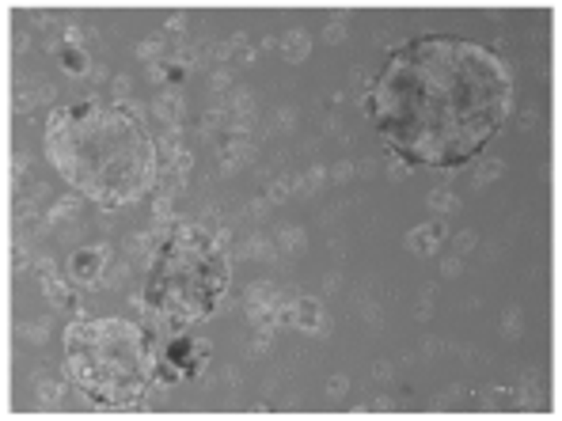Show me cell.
Returning <instances> with one entry per match:
<instances>
[{
  "mask_svg": "<svg viewBox=\"0 0 562 421\" xmlns=\"http://www.w3.org/2000/svg\"><path fill=\"white\" fill-rule=\"evenodd\" d=\"M517 330H520V311L513 307V311H505V334L517 338Z\"/></svg>",
  "mask_w": 562,
  "mask_h": 421,
  "instance_id": "f546056e",
  "label": "cell"
},
{
  "mask_svg": "<svg viewBox=\"0 0 562 421\" xmlns=\"http://www.w3.org/2000/svg\"><path fill=\"white\" fill-rule=\"evenodd\" d=\"M278 247H281V250H300V247H304V228H296V224L281 228V232H278Z\"/></svg>",
  "mask_w": 562,
  "mask_h": 421,
  "instance_id": "44dd1931",
  "label": "cell"
},
{
  "mask_svg": "<svg viewBox=\"0 0 562 421\" xmlns=\"http://www.w3.org/2000/svg\"><path fill=\"white\" fill-rule=\"evenodd\" d=\"M244 255L247 258H266V262H270V258H278V247H270L266 236H251V239H247V247H244Z\"/></svg>",
  "mask_w": 562,
  "mask_h": 421,
  "instance_id": "ffe728a7",
  "label": "cell"
},
{
  "mask_svg": "<svg viewBox=\"0 0 562 421\" xmlns=\"http://www.w3.org/2000/svg\"><path fill=\"white\" fill-rule=\"evenodd\" d=\"M210 87H213V92H224V87H232V76H228V72H213Z\"/></svg>",
  "mask_w": 562,
  "mask_h": 421,
  "instance_id": "836d02e7",
  "label": "cell"
},
{
  "mask_svg": "<svg viewBox=\"0 0 562 421\" xmlns=\"http://www.w3.org/2000/svg\"><path fill=\"white\" fill-rule=\"evenodd\" d=\"M232 258L202 224H171L148 255L141 307L171 327L210 319L224 307Z\"/></svg>",
  "mask_w": 562,
  "mask_h": 421,
  "instance_id": "277c9868",
  "label": "cell"
},
{
  "mask_svg": "<svg viewBox=\"0 0 562 421\" xmlns=\"http://www.w3.org/2000/svg\"><path fill=\"white\" fill-rule=\"evenodd\" d=\"M160 338V334H156ZM210 364V342L194 334H164L156 353V376L160 384H182V379H198Z\"/></svg>",
  "mask_w": 562,
  "mask_h": 421,
  "instance_id": "5b68a950",
  "label": "cell"
},
{
  "mask_svg": "<svg viewBox=\"0 0 562 421\" xmlns=\"http://www.w3.org/2000/svg\"><path fill=\"white\" fill-rule=\"evenodd\" d=\"M216 160H221V171H239V167L251 160V144L247 141H221Z\"/></svg>",
  "mask_w": 562,
  "mask_h": 421,
  "instance_id": "4fadbf2b",
  "label": "cell"
},
{
  "mask_svg": "<svg viewBox=\"0 0 562 421\" xmlns=\"http://www.w3.org/2000/svg\"><path fill=\"white\" fill-rule=\"evenodd\" d=\"M137 58L148 61V65H156L160 58H164V42H160V38H148V42H141V46H137Z\"/></svg>",
  "mask_w": 562,
  "mask_h": 421,
  "instance_id": "603a6c76",
  "label": "cell"
},
{
  "mask_svg": "<svg viewBox=\"0 0 562 421\" xmlns=\"http://www.w3.org/2000/svg\"><path fill=\"white\" fill-rule=\"evenodd\" d=\"M160 338L130 319H80L65 330V376L87 402L130 410L156 384Z\"/></svg>",
  "mask_w": 562,
  "mask_h": 421,
  "instance_id": "3957f363",
  "label": "cell"
},
{
  "mask_svg": "<svg viewBox=\"0 0 562 421\" xmlns=\"http://www.w3.org/2000/svg\"><path fill=\"white\" fill-rule=\"evenodd\" d=\"M38 402L58 406V402H61V384H38Z\"/></svg>",
  "mask_w": 562,
  "mask_h": 421,
  "instance_id": "d4e9b609",
  "label": "cell"
},
{
  "mask_svg": "<svg viewBox=\"0 0 562 421\" xmlns=\"http://www.w3.org/2000/svg\"><path fill=\"white\" fill-rule=\"evenodd\" d=\"M429 209H433V213H452V209H456V198H452V190H445V186H437V190L429 194Z\"/></svg>",
  "mask_w": 562,
  "mask_h": 421,
  "instance_id": "7402d4cb",
  "label": "cell"
},
{
  "mask_svg": "<svg viewBox=\"0 0 562 421\" xmlns=\"http://www.w3.org/2000/svg\"><path fill=\"white\" fill-rule=\"evenodd\" d=\"M293 118H296V110H293V107L278 110V126H281V129H289V126H293Z\"/></svg>",
  "mask_w": 562,
  "mask_h": 421,
  "instance_id": "d590c367",
  "label": "cell"
},
{
  "mask_svg": "<svg viewBox=\"0 0 562 421\" xmlns=\"http://www.w3.org/2000/svg\"><path fill=\"white\" fill-rule=\"evenodd\" d=\"M251 114H255L251 92H247V87H236V92H232V118H236V121H251Z\"/></svg>",
  "mask_w": 562,
  "mask_h": 421,
  "instance_id": "2e32d148",
  "label": "cell"
},
{
  "mask_svg": "<svg viewBox=\"0 0 562 421\" xmlns=\"http://www.w3.org/2000/svg\"><path fill=\"white\" fill-rule=\"evenodd\" d=\"M46 160L80 198L103 209L137 205L160 182V144L133 103L53 107L42 137Z\"/></svg>",
  "mask_w": 562,
  "mask_h": 421,
  "instance_id": "7a4b0ae2",
  "label": "cell"
},
{
  "mask_svg": "<svg viewBox=\"0 0 562 421\" xmlns=\"http://www.w3.org/2000/svg\"><path fill=\"white\" fill-rule=\"evenodd\" d=\"M38 281H42V293L50 296L53 307H72L76 304V293H72V281L58 277V266H53V258H38Z\"/></svg>",
  "mask_w": 562,
  "mask_h": 421,
  "instance_id": "9c48e42d",
  "label": "cell"
},
{
  "mask_svg": "<svg viewBox=\"0 0 562 421\" xmlns=\"http://www.w3.org/2000/svg\"><path fill=\"white\" fill-rule=\"evenodd\" d=\"M346 387H350V379H346V376H331L327 391H331V395H346Z\"/></svg>",
  "mask_w": 562,
  "mask_h": 421,
  "instance_id": "e575fe53",
  "label": "cell"
},
{
  "mask_svg": "<svg viewBox=\"0 0 562 421\" xmlns=\"http://www.w3.org/2000/svg\"><path fill=\"white\" fill-rule=\"evenodd\" d=\"M289 194H293V179H278L274 186H270V194H266V201L270 205H278V201H285Z\"/></svg>",
  "mask_w": 562,
  "mask_h": 421,
  "instance_id": "cb8c5ba5",
  "label": "cell"
},
{
  "mask_svg": "<svg viewBox=\"0 0 562 421\" xmlns=\"http://www.w3.org/2000/svg\"><path fill=\"white\" fill-rule=\"evenodd\" d=\"M12 270H27V247L23 243H15V250H12Z\"/></svg>",
  "mask_w": 562,
  "mask_h": 421,
  "instance_id": "4dcf8cb0",
  "label": "cell"
},
{
  "mask_svg": "<svg viewBox=\"0 0 562 421\" xmlns=\"http://www.w3.org/2000/svg\"><path fill=\"white\" fill-rule=\"evenodd\" d=\"M502 175H505V164H502V160H483V164L475 167V186H486V182L502 179Z\"/></svg>",
  "mask_w": 562,
  "mask_h": 421,
  "instance_id": "d6986e66",
  "label": "cell"
},
{
  "mask_svg": "<svg viewBox=\"0 0 562 421\" xmlns=\"http://www.w3.org/2000/svg\"><path fill=\"white\" fill-rule=\"evenodd\" d=\"M152 110H156V118L164 121V129L167 126H182V92L179 87H160Z\"/></svg>",
  "mask_w": 562,
  "mask_h": 421,
  "instance_id": "7c38bea8",
  "label": "cell"
},
{
  "mask_svg": "<svg viewBox=\"0 0 562 421\" xmlns=\"http://www.w3.org/2000/svg\"><path fill=\"white\" fill-rule=\"evenodd\" d=\"M281 323L304 330V334H323V330H327L323 300H312V296H293V304H285V311H281Z\"/></svg>",
  "mask_w": 562,
  "mask_h": 421,
  "instance_id": "52a82bcc",
  "label": "cell"
},
{
  "mask_svg": "<svg viewBox=\"0 0 562 421\" xmlns=\"http://www.w3.org/2000/svg\"><path fill=\"white\" fill-rule=\"evenodd\" d=\"M471 247H475V232H460V236H456V250H460V255H468Z\"/></svg>",
  "mask_w": 562,
  "mask_h": 421,
  "instance_id": "1f68e13d",
  "label": "cell"
},
{
  "mask_svg": "<svg viewBox=\"0 0 562 421\" xmlns=\"http://www.w3.org/2000/svg\"><path fill=\"white\" fill-rule=\"evenodd\" d=\"M182 27H187V15H182V12H175L171 15V19H167V35H171V38H182Z\"/></svg>",
  "mask_w": 562,
  "mask_h": 421,
  "instance_id": "83f0119b",
  "label": "cell"
},
{
  "mask_svg": "<svg viewBox=\"0 0 562 421\" xmlns=\"http://www.w3.org/2000/svg\"><path fill=\"white\" fill-rule=\"evenodd\" d=\"M281 53H285V61H304L312 53V35L304 27H293L285 38H281Z\"/></svg>",
  "mask_w": 562,
  "mask_h": 421,
  "instance_id": "5bb4252c",
  "label": "cell"
},
{
  "mask_svg": "<svg viewBox=\"0 0 562 421\" xmlns=\"http://www.w3.org/2000/svg\"><path fill=\"white\" fill-rule=\"evenodd\" d=\"M266 205H270V201L259 198V201H251V205H247V213H251V216H262V209H266Z\"/></svg>",
  "mask_w": 562,
  "mask_h": 421,
  "instance_id": "74e56055",
  "label": "cell"
},
{
  "mask_svg": "<svg viewBox=\"0 0 562 421\" xmlns=\"http://www.w3.org/2000/svg\"><path fill=\"white\" fill-rule=\"evenodd\" d=\"M388 171H391V179H407V175H411V164L399 160V156H388Z\"/></svg>",
  "mask_w": 562,
  "mask_h": 421,
  "instance_id": "4316f807",
  "label": "cell"
},
{
  "mask_svg": "<svg viewBox=\"0 0 562 421\" xmlns=\"http://www.w3.org/2000/svg\"><path fill=\"white\" fill-rule=\"evenodd\" d=\"M76 213H80V194H76V198H61L58 205L50 209V216H46V228H53V224H65Z\"/></svg>",
  "mask_w": 562,
  "mask_h": 421,
  "instance_id": "9a60e30c",
  "label": "cell"
},
{
  "mask_svg": "<svg viewBox=\"0 0 562 421\" xmlns=\"http://www.w3.org/2000/svg\"><path fill=\"white\" fill-rule=\"evenodd\" d=\"M323 38H327L331 46H334V42H342V38H346V23H339V19H334L331 27H327V35H323Z\"/></svg>",
  "mask_w": 562,
  "mask_h": 421,
  "instance_id": "f1b7e54d",
  "label": "cell"
},
{
  "mask_svg": "<svg viewBox=\"0 0 562 421\" xmlns=\"http://www.w3.org/2000/svg\"><path fill=\"white\" fill-rule=\"evenodd\" d=\"M327 175H331V182H350V179H353V164H346V160H342V164H334Z\"/></svg>",
  "mask_w": 562,
  "mask_h": 421,
  "instance_id": "484cf974",
  "label": "cell"
},
{
  "mask_svg": "<svg viewBox=\"0 0 562 421\" xmlns=\"http://www.w3.org/2000/svg\"><path fill=\"white\" fill-rule=\"evenodd\" d=\"M361 110L411 167H463L509 118L513 72L483 42L422 35L388 50Z\"/></svg>",
  "mask_w": 562,
  "mask_h": 421,
  "instance_id": "6da1fadb",
  "label": "cell"
},
{
  "mask_svg": "<svg viewBox=\"0 0 562 421\" xmlns=\"http://www.w3.org/2000/svg\"><path fill=\"white\" fill-rule=\"evenodd\" d=\"M58 65L69 72V76H92V72H95L87 50H84V46H76V42H61L58 46Z\"/></svg>",
  "mask_w": 562,
  "mask_h": 421,
  "instance_id": "8fae6325",
  "label": "cell"
},
{
  "mask_svg": "<svg viewBox=\"0 0 562 421\" xmlns=\"http://www.w3.org/2000/svg\"><path fill=\"white\" fill-rule=\"evenodd\" d=\"M130 92V76H114V95H126Z\"/></svg>",
  "mask_w": 562,
  "mask_h": 421,
  "instance_id": "f35d334b",
  "label": "cell"
},
{
  "mask_svg": "<svg viewBox=\"0 0 562 421\" xmlns=\"http://www.w3.org/2000/svg\"><path fill=\"white\" fill-rule=\"evenodd\" d=\"M244 300H247V315H251L255 323H281V311H285V307H281V293L270 281H255Z\"/></svg>",
  "mask_w": 562,
  "mask_h": 421,
  "instance_id": "ba28073f",
  "label": "cell"
},
{
  "mask_svg": "<svg viewBox=\"0 0 562 421\" xmlns=\"http://www.w3.org/2000/svg\"><path fill=\"white\" fill-rule=\"evenodd\" d=\"M323 179H327V167H312V171H304L300 179H293V182H296L293 190H296V194H316L319 186H323Z\"/></svg>",
  "mask_w": 562,
  "mask_h": 421,
  "instance_id": "e0dca14e",
  "label": "cell"
},
{
  "mask_svg": "<svg viewBox=\"0 0 562 421\" xmlns=\"http://www.w3.org/2000/svg\"><path fill=\"white\" fill-rule=\"evenodd\" d=\"M23 338H27V342H46V323H38V327H23Z\"/></svg>",
  "mask_w": 562,
  "mask_h": 421,
  "instance_id": "d6a6232c",
  "label": "cell"
},
{
  "mask_svg": "<svg viewBox=\"0 0 562 421\" xmlns=\"http://www.w3.org/2000/svg\"><path fill=\"white\" fill-rule=\"evenodd\" d=\"M445 239H448V232H445V224H441V221H425V224H418V228L407 232V247H411L414 255H422V258L437 255Z\"/></svg>",
  "mask_w": 562,
  "mask_h": 421,
  "instance_id": "30bf717a",
  "label": "cell"
},
{
  "mask_svg": "<svg viewBox=\"0 0 562 421\" xmlns=\"http://www.w3.org/2000/svg\"><path fill=\"white\" fill-rule=\"evenodd\" d=\"M107 262H110V247L107 243H84L69 255V266H65V277L72 281L76 289H99L103 285V273H107Z\"/></svg>",
  "mask_w": 562,
  "mask_h": 421,
  "instance_id": "8992f818",
  "label": "cell"
},
{
  "mask_svg": "<svg viewBox=\"0 0 562 421\" xmlns=\"http://www.w3.org/2000/svg\"><path fill=\"white\" fill-rule=\"evenodd\" d=\"M441 270H445V277H456V273H460V258H445Z\"/></svg>",
  "mask_w": 562,
  "mask_h": 421,
  "instance_id": "8d00e7d4",
  "label": "cell"
},
{
  "mask_svg": "<svg viewBox=\"0 0 562 421\" xmlns=\"http://www.w3.org/2000/svg\"><path fill=\"white\" fill-rule=\"evenodd\" d=\"M274 334H278V323H259V330H255V342H251L255 357H259V353H266L270 345H274Z\"/></svg>",
  "mask_w": 562,
  "mask_h": 421,
  "instance_id": "ac0fdd59",
  "label": "cell"
}]
</instances>
